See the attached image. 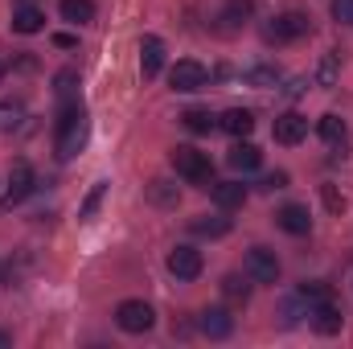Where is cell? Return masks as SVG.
Listing matches in <instances>:
<instances>
[{
    "instance_id": "cell-1",
    "label": "cell",
    "mask_w": 353,
    "mask_h": 349,
    "mask_svg": "<svg viewBox=\"0 0 353 349\" xmlns=\"http://www.w3.org/2000/svg\"><path fill=\"white\" fill-rule=\"evenodd\" d=\"M87 136H90V123H87V111L79 99L62 103L58 107V123H54V148H58V161H74L83 148H87Z\"/></svg>"
},
{
    "instance_id": "cell-2",
    "label": "cell",
    "mask_w": 353,
    "mask_h": 349,
    "mask_svg": "<svg viewBox=\"0 0 353 349\" xmlns=\"http://www.w3.org/2000/svg\"><path fill=\"white\" fill-rule=\"evenodd\" d=\"M173 169H176V177H185L189 185H201V189L214 185L210 152H197V148H189V144H176L173 148Z\"/></svg>"
},
{
    "instance_id": "cell-3",
    "label": "cell",
    "mask_w": 353,
    "mask_h": 349,
    "mask_svg": "<svg viewBox=\"0 0 353 349\" xmlns=\"http://www.w3.org/2000/svg\"><path fill=\"white\" fill-rule=\"evenodd\" d=\"M267 41H275V46H288V41H300V37H308L312 33V21H308V12H300V8H288V12H279L271 25L263 29Z\"/></svg>"
},
{
    "instance_id": "cell-4",
    "label": "cell",
    "mask_w": 353,
    "mask_h": 349,
    "mask_svg": "<svg viewBox=\"0 0 353 349\" xmlns=\"http://www.w3.org/2000/svg\"><path fill=\"white\" fill-rule=\"evenodd\" d=\"M115 325L136 337V333H148V329L157 325V312H152V304H144V300H123V304L115 308Z\"/></svg>"
},
{
    "instance_id": "cell-5",
    "label": "cell",
    "mask_w": 353,
    "mask_h": 349,
    "mask_svg": "<svg viewBox=\"0 0 353 349\" xmlns=\"http://www.w3.org/2000/svg\"><path fill=\"white\" fill-rule=\"evenodd\" d=\"M33 185H37L33 165H29V161H12V169H8V193H4L0 210H12V206H21V201L33 193Z\"/></svg>"
},
{
    "instance_id": "cell-6",
    "label": "cell",
    "mask_w": 353,
    "mask_h": 349,
    "mask_svg": "<svg viewBox=\"0 0 353 349\" xmlns=\"http://www.w3.org/2000/svg\"><path fill=\"white\" fill-rule=\"evenodd\" d=\"M205 83H210V74H205V66L197 58H181L173 70H169V87L181 90V94H193V90H201Z\"/></svg>"
},
{
    "instance_id": "cell-7",
    "label": "cell",
    "mask_w": 353,
    "mask_h": 349,
    "mask_svg": "<svg viewBox=\"0 0 353 349\" xmlns=\"http://www.w3.org/2000/svg\"><path fill=\"white\" fill-rule=\"evenodd\" d=\"M271 136H275V144H283V148H296V144L308 136V119H304L300 111H283V115H275V128H271Z\"/></svg>"
},
{
    "instance_id": "cell-8",
    "label": "cell",
    "mask_w": 353,
    "mask_h": 349,
    "mask_svg": "<svg viewBox=\"0 0 353 349\" xmlns=\"http://www.w3.org/2000/svg\"><path fill=\"white\" fill-rule=\"evenodd\" d=\"M247 275H251L255 283H275V279H279V259H275V251H271V247H251V251H247Z\"/></svg>"
},
{
    "instance_id": "cell-9",
    "label": "cell",
    "mask_w": 353,
    "mask_h": 349,
    "mask_svg": "<svg viewBox=\"0 0 353 349\" xmlns=\"http://www.w3.org/2000/svg\"><path fill=\"white\" fill-rule=\"evenodd\" d=\"M308 321H312V329H316L321 337H337V333H341V325H345V312H341L333 300H321V304H312Z\"/></svg>"
},
{
    "instance_id": "cell-10",
    "label": "cell",
    "mask_w": 353,
    "mask_h": 349,
    "mask_svg": "<svg viewBox=\"0 0 353 349\" xmlns=\"http://www.w3.org/2000/svg\"><path fill=\"white\" fill-rule=\"evenodd\" d=\"M197 329L210 337V341H226L234 333V317L226 308H201L197 312Z\"/></svg>"
},
{
    "instance_id": "cell-11",
    "label": "cell",
    "mask_w": 353,
    "mask_h": 349,
    "mask_svg": "<svg viewBox=\"0 0 353 349\" xmlns=\"http://www.w3.org/2000/svg\"><path fill=\"white\" fill-rule=\"evenodd\" d=\"M201 267H205V263H201V251H197V247H173V251H169V271H173L176 279H185V283L197 279Z\"/></svg>"
},
{
    "instance_id": "cell-12",
    "label": "cell",
    "mask_w": 353,
    "mask_h": 349,
    "mask_svg": "<svg viewBox=\"0 0 353 349\" xmlns=\"http://www.w3.org/2000/svg\"><path fill=\"white\" fill-rule=\"evenodd\" d=\"M161 70H165V41L157 33H148V37H140V74L157 79Z\"/></svg>"
},
{
    "instance_id": "cell-13",
    "label": "cell",
    "mask_w": 353,
    "mask_h": 349,
    "mask_svg": "<svg viewBox=\"0 0 353 349\" xmlns=\"http://www.w3.org/2000/svg\"><path fill=\"white\" fill-rule=\"evenodd\" d=\"M275 226L279 230H288V235H308L312 230V214H308V206H283V210H275Z\"/></svg>"
},
{
    "instance_id": "cell-14",
    "label": "cell",
    "mask_w": 353,
    "mask_h": 349,
    "mask_svg": "<svg viewBox=\"0 0 353 349\" xmlns=\"http://www.w3.org/2000/svg\"><path fill=\"white\" fill-rule=\"evenodd\" d=\"M218 128H222V132H230L234 140H247V136L255 132V115H251L247 107H230V111L218 119Z\"/></svg>"
},
{
    "instance_id": "cell-15",
    "label": "cell",
    "mask_w": 353,
    "mask_h": 349,
    "mask_svg": "<svg viewBox=\"0 0 353 349\" xmlns=\"http://www.w3.org/2000/svg\"><path fill=\"white\" fill-rule=\"evenodd\" d=\"M210 193H214V201L222 210H243V201H247V185L243 181H214Z\"/></svg>"
},
{
    "instance_id": "cell-16",
    "label": "cell",
    "mask_w": 353,
    "mask_h": 349,
    "mask_svg": "<svg viewBox=\"0 0 353 349\" xmlns=\"http://www.w3.org/2000/svg\"><path fill=\"white\" fill-rule=\"evenodd\" d=\"M46 29V12L37 8V4H21V8H12V33H41Z\"/></svg>"
},
{
    "instance_id": "cell-17",
    "label": "cell",
    "mask_w": 353,
    "mask_h": 349,
    "mask_svg": "<svg viewBox=\"0 0 353 349\" xmlns=\"http://www.w3.org/2000/svg\"><path fill=\"white\" fill-rule=\"evenodd\" d=\"M226 161H230V169H239V173H255V169L263 165V152H259L251 140H239V144L230 148V157H226Z\"/></svg>"
},
{
    "instance_id": "cell-18",
    "label": "cell",
    "mask_w": 353,
    "mask_h": 349,
    "mask_svg": "<svg viewBox=\"0 0 353 349\" xmlns=\"http://www.w3.org/2000/svg\"><path fill=\"white\" fill-rule=\"evenodd\" d=\"M316 132H321V140H325V144H333V148H341V144H345V136H350L345 119H341V115H333V111L316 119Z\"/></svg>"
},
{
    "instance_id": "cell-19",
    "label": "cell",
    "mask_w": 353,
    "mask_h": 349,
    "mask_svg": "<svg viewBox=\"0 0 353 349\" xmlns=\"http://www.w3.org/2000/svg\"><path fill=\"white\" fill-rule=\"evenodd\" d=\"M251 8H255V0H230V4L222 8V17H218V21H222L218 29H222V33H234V29L251 17Z\"/></svg>"
},
{
    "instance_id": "cell-20",
    "label": "cell",
    "mask_w": 353,
    "mask_h": 349,
    "mask_svg": "<svg viewBox=\"0 0 353 349\" xmlns=\"http://www.w3.org/2000/svg\"><path fill=\"white\" fill-rule=\"evenodd\" d=\"M222 296H226L230 304H247V300H251V279H247V275H239V271L222 275Z\"/></svg>"
},
{
    "instance_id": "cell-21",
    "label": "cell",
    "mask_w": 353,
    "mask_h": 349,
    "mask_svg": "<svg viewBox=\"0 0 353 349\" xmlns=\"http://www.w3.org/2000/svg\"><path fill=\"white\" fill-rule=\"evenodd\" d=\"M181 123H185V128H189L193 136H210V132L218 128V119H214V115H210L205 107H189V111L181 115Z\"/></svg>"
},
{
    "instance_id": "cell-22",
    "label": "cell",
    "mask_w": 353,
    "mask_h": 349,
    "mask_svg": "<svg viewBox=\"0 0 353 349\" xmlns=\"http://www.w3.org/2000/svg\"><path fill=\"white\" fill-rule=\"evenodd\" d=\"M189 230L201 235V239H222V235H230V218H210V214H201V218L189 222Z\"/></svg>"
},
{
    "instance_id": "cell-23",
    "label": "cell",
    "mask_w": 353,
    "mask_h": 349,
    "mask_svg": "<svg viewBox=\"0 0 353 349\" xmlns=\"http://www.w3.org/2000/svg\"><path fill=\"white\" fill-rule=\"evenodd\" d=\"M58 8H62V21H70V25L94 21V0H62Z\"/></svg>"
},
{
    "instance_id": "cell-24",
    "label": "cell",
    "mask_w": 353,
    "mask_h": 349,
    "mask_svg": "<svg viewBox=\"0 0 353 349\" xmlns=\"http://www.w3.org/2000/svg\"><path fill=\"white\" fill-rule=\"evenodd\" d=\"M148 201H152V206H161V210H169V206L181 201V193H176L173 181H148Z\"/></svg>"
},
{
    "instance_id": "cell-25",
    "label": "cell",
    "mask_w": 353,
    "mask_h": 349,
    "mask_svg": "<svg viewBox=\"0 0 353 349\" xmlns=\"http://www.w3.org/2000/svg\"><path fill=\"white\" fill-rule=\"evenodd\" d=\"M243 83H247V87H275V83H279V70H275V66H251V70H243Z\"/></svg>"
},
{
    "instance_id": "cell-26",
    "label": "cell",
    "mask_w": 353,
    "mask_h": 349,
    "mask_svg": "<svg viewBox=\"0 0 353 349\" xmlns=\"http://www.w3.org/2000/svg\"><path fill=\"white\" fill-rule=\"evenodd\" d=\"M103 197H107V181H94V185H90V193L83 197V206H79V218H83V222L94 218V210L103 206Z\"/></svg>"
},
{
    "instance_id": "cell-27",
    "label": "cell",
    "mask_w": 353,
    "mask_h": 349,
    "mask_svg": "<svg viewBox=\"0 0 353 349\" xmlns=\"http://www.w3.org/2000/svg\"><path fill=\"white\" fill-rule=\"evenodd\" d=\"M74 83H79V74L74 70H58V79H54V90H58V103H70L74 99Z\"/></svg>"
},
{
    "instance_id": "cell-28",
    "label": "cell",
    "mask_w": 353,
    "mask_h": 349,
    "mask_svg": "<svg viewBox=\"0 0 353 349\" xmlns=\"http://www.w3.org/2000/svg\"><path fill=\"white\" fill-rule=\"evenodd\" d=\"M337 83V54H325L316 66V87H333Z\"/></svg>"
},
{
    "instance_id": "cell-29",
    "label": "cell",
    "mask_w": 353,
    "mask_h": 349,
    "mask_svg": "<svg viewBox=\"0 0 353 349\" xmlns=\"http://www.w3.org/2000/svg\"><path fill=\"white\" fill-rule=\"evenodd\" d=\"M300 296H304L308 304H321V300H333V296H329V283H321V279H312V283H304V288H300Z\"/></svg>"
},
{
    "instance_id": "cell-30",
    "label": "cell",
    "mask_w": 353,
    "mask_h": 349,
    "mask_svg": "<svg viewBox=\"0 0 353 349\" xmlns=\"http://www.w3.org/2000/svg\"><path fill=\"white\" fill-rule=\"evenodd\" d=\"M321 197H325V206H329L333 214H341V210H345V197L337 193V185H321Z\"/></svg>"
},
{
    "instance_id": "cell-31",
    "label": "cell",
    "mask_w": 353,
    "mask_h": 349,
    "mask_svg": "<svg viewBox=\"0 0 353 349\" xmlns=\"http://www.w3.org/2000/svg\"><path fill=\"white\" fill-rule=\"evenodd\" d=\"M329 8H333V21L337 25H353V0H333Z\"/></svg>"
},
{
    "instance_id": "cell-32",
    "label": "cell",
    "mask_w": 353,
    "mask_h": 349,
    "mask_svg": "<svg viewBox=\"0 0 353 349\" xmlns=\"http://www.w3.org/2000/svg\"><path fill=\"white\" fill-rule=\"evenodd\" d=\"M263 189H267V193H275V189H288V173H283V169H279V173H267V177H263Z\"/></svg>"
},
{
    "instance_id": "cell-33",
    "label": "cell",
    "mask_w": 353,
    "mask_h": 349,
    "mask_svg": "<svg viewBox=\"0 0 353 349\" xmlns=\"http://www.w3.org/2000/svg\"><path fill=\"white\" fill-rule=\"evenodd\" d=\"M17 128V107H0V132Z\"/></svg>"
},
{
    "instance_id": "cell-34",
    "label": "cell",
    "mask_w": 353,
    "mask_h": 349,
    "mask_svg": "<svg viewBox=\"0 0 353 349\" xmlns=\"http://www.w3.org/2000/svg\"><path fill=\"white\" fill-rule=\"evenodd\" d=\"M54 46H58V50H74L79 37H74V33H54Z\"/></svg>"
},
{
    "instance_id": "cell-35",
    "label": "cell",
    "mask_w": 353,
    "mask_h": 349,
    "mask_svg": "<svg viewBox=\"0 0 353 349\" xmlns=\"http://www.w3.org/2000/svg\"><path fill=\"white\" fill-rule=\"evenodd\" d=\"M308 87H312V79H292V83H288V94L296 99V94H304Z\"/></svg>"
},
{
    "instance_id": "cell-36",
    "label": "cell",
    "mask_w": 353,
    "mask_h": 349,
    "mask_svg": "<svg viewBox=\"0 0 353 349\" xmlns=\"http://www.w3.org/2000/svg\"><path fill=\"white\" fill-rule=\"evenodd\" d=\"M0 346H8V333H0Z\"/></svg>"
},
{
    "instance_id": "cell-37",
    "label": "cell",
    "mask_w": 353,
    "mask_h": 349,
    "mask_svg": "<svg viewBox=\"0 0 353 349\" xmlns=\"http://www.w3.org/2000/svg\"><path fill=\"white\" fill-rule=\"evenodd\" d=\"M0 79H4V62H0Z\"/></svg>"
}]
</instances>
